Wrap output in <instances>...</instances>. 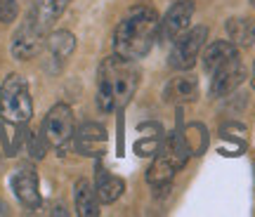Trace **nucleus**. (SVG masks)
Here are the masks:
<instances>
[{
	"label": "nucleus",
	"instance_id": "412c9836",
	"mask_svg": "<svg viewBox=\"0 0 255 217\" xmlns=\"http://www.w3.org/2000/svg\"><path fill=\"white\" fill-rule=\"evenodd\" d=\"M0 139H2V146L7 156H14L19 151L21 142L26 139V132H21V123H7L2 120L0 123Z\"/></svg>",
	"mask_w": 255,
	"mask_h": 217
},
{
	"label": "nucleus",
	"instance_id": "7ed1b4c3",
	"mask_svg": "<svg viewBox=\"0 0 255 217\" xmlns=\"http://www.w3.org/2000/svg\"><path fill=\"white\" fill-rule=\"evenodd\" d=\"M189 156H191L189 146H187L182 135V118H177V127L168 137L161 139V146L154 154V163H151V168L146 172V182L151 187H156V189L168 187L173 182L175 172L187 165Z\"/></svg>",
	"mask_w": 255,
	"mask_h": 217
},
{
	"label": "nucleus",
	"instance_id": "9b49d317",
	"mask_svg": "<svg viewBox=\"0 0 255 217\" xmlns=\"http://www.w3.org/2000/svg\"><path fill=\"white\" fill-rule=\"evenodd\" d=\"M9 187L14 191V196L19 199L21 206L36 210L40 208V191H38V175L33 168H19L12 180H9Z\"/></svg>",
	"mask_w": 255,
	"mask_h": 217
},
{
	"label": "nucleus",
	"instance_id": "dca6fc26",
	"mask_svg": "<svg viewBox=\"0 0 255 217\" xmlns=\"http://www.w3.org/2000/svg\"><path fill=\"white\" fill-rule=\"evenodd\" d=\"M73 203H76V213L81 217H97L100 215V196L95 184L88 180H78L73 187Z\"/></svg>",
	"mask_w": 255,
	"mask_h": 217
},
{
	"label": "nucleus",
	"instance_id": "6e6552de",
	"mask_svg": "<svg viewBox=\"0 0 255 217\" xmlns=\"http://www.w3.org/2000/svg\"><path fill=\"white\" fill-rule=\"evenodd\" d=\"M194 17V0H177L173 2L163 19H158V38L161 43H173L182 31L189 28V21Z\"/></svg>",
	"mask_w": 255,
	"mask_h": 217
},
{
	"label": "nucleus",
	"instance_id": "6ab92c4d",
	"mask_svg": "<svg viewBox=\"0 0 255 217\" xmlns=\"http://www.w3.org/2000/svg\"><path fill=\"white\" fill-rule=\"evenodd\" d=\"M45 45H47L50 57H52L57 64H64L73 54V50H76V38H73V33H69V31H55V33L45 40Z\"/></svg>",
	"mask_w": 255,
	"mask_h": 217
},
{
	"label": "nucleus",
	"instance_id": "a878e982",
	"mask_svg": "<svg viewBox=\"0 0 255 217\" xmlns=\"http://www.w3.org/2000/svg\"><path fill=\"white\" fill-rule=\"evenodd\" d=\"M251 5H253V7H255V0H251Z\"/></svg>",
	"mask_w": 255,
	"mask_h": 217
},
{
	"label": "nucleus",
	"instance_id": "20e7f679",
	"mask_svg": "<svg viewBox=\"0 0 255 217\" xmlns=\"http://www.w3.org/2000/svg\"><path fill=\"white\" fill-rule=\"evenodd\" d=\"M33 116L28 83L19 73H9L0 85V118L7 123H26Z\"/></svg>",
	"mask_w": 255,
	"mask_h": 217
},
{
	"label": "nucleus",
	"instance_id": "b1692460",
	"mask_svg": "<svg viewBox=\"0 0 255 217\" xmlns=\"http://www.w3.org/2000/svg\"><path fill=\"white\" fill-rule=\"evenodd\" d=\"M0 215H9V208H7V203H2V201H0Z\"/></svg>",
	"mask_w": 255,
	"mask_h": 217
},
{
	"label": "nucleus",
	"instance_id": "0eeeda50",
	"mask_svg": "<svg viewBox=\"0 0 255 217\" xmlns=\"http://www.w3.org/2000/svg\"><path fill=\"white\" fill-rule=\"evenodd\" d=\"M47 40V33L40 31V28L31 21V19H24L21 26L14 31L12 36V45H9V52L14 59L19 62H26V59H33L36 54H40L43 45Z\"/></svg>",
	"mask_w": 255,
	"mask_h": 217
},
{
	"label": "nucleus",
	"instance_id": "aec40b11",
	"mask_svg": "<svg viewBox=\"0 0 255 217\" xmlns=\"http://www.w3.org/2000/svg\"><path fill=\"white\" fill-rule=\"evenodd\" d=\"M184 142L189 146L191 156H203L208 149V127L203 123H189L187 127H182Z\"/></svg>",
	"mask_w": 255,
	"mask_h": 217
},
{
	"label": "nucleus",
	"instance_id": "39448f33",
	"mask_svg": "<svg viewBox=\"0 0 255 217\" xmlns=\"http://www.w3.org/2000/svg\"><path fill=\"white\" fill-rule=\"evenodd\" d=\"M208 40V26H191L187 31H182L180 36L173 40V50L168 54V64L175 71H189L191 66L196 64L201 50L206 47Z\"/></svg>",
	"mask_w": 255,
	"mask_h": 217
},
{
	"label": "nucleus",
	"instance_id": "4be33fe9",
	"mask_svg": "<svg viewBox=\"0 0 255 217\" xmlns=\"http://www.w3.org/2000/svg\"><path fill=\"white\" fill-rule=\"evenodd\" d=\"M19 14L17 0H0V21L2 24H12Z\"/></svg>",
	"mask_w": 255,
	"mask_h": 217
},
{
	"label": "nucleus",
	"instance_id": "ddd939ff",
	"mask_svg": "<svg viewBox=\"0 0 255 217\" xmlns=\"http://www.w3.org/2000/svg\"><path fill=\"white\" fill-rule=\"evenodd\" d=\"M199 97V81L191 73L180 71V76H175L173 81L165 85V100L175 102V104H187V102H196Z\"/></svg>",
	"mask_w": 255,
	"mask_h": 217
},
{
	"label": "nucleus",
	"instance_id": "f8f14e48",
	"mask_svg": "<svg viewBox=\"0 0 255 217\" xmlns=\"http://www.w3.org/2000/svg\"><path fill=\"white\" fill-rule=\"evenodd\" d=\"M69 2H71V0H36V2L31 5V9H28L26 19H31L40 31L47 33V31L52 28V24L66 12Z\"/></svg>",
	"mask_w": 255,
	"mask_h": 217
},
{
	"label": "nucleus",
	"instance_id": "4468645a",
	"mask_svg": "<svg viewBox=\"0 0 255 217\" xmlns=\"http://www.w3.org/2000/svg\"><path fill=\"white\" fill-rule=\"evenodd\" d=\"M239 54V47L232 43V40H213L208 45L203 47V52H201V64H203V71L213 73L218 66H222L225 62L229 59H234Z\"/></svg>",
	"mask_w": 255,
	"mask_h": 217
},
{
	"label": "nucleus",
	"instance_id": "f3484780",
	"mask_svg": "<svg viewBox=\"0 0 255 217\" xmlns=\"http://www.w3.org/2000/svg\"><path fill=\"white\" fill-rule=\"evenodd\" d=\"M225 28H227L229 40H232L237 47L248 50V47L255 45V19H251V17H232V19H227Z\"/></svg>",
	"mask_w": 255,
	"mask_h": 217
},
{
	"label": "nucleus",
	"instance_id": "1a4fd4ad",
	"mask_svg": "<svg viewBox=\"0 0 255 217\" xmlns=\"http://www.w3.org/2000/svg\"><path fill=\"white\" fill-rule=\"evenodd\" d=\"M246 81V66L239 59V54L234 59L225 62L222 66H218L215 71L210 73V97L222 100L237 90L241 83Z\"/></svg>",
	"mask_w": 255,
	"mask_h": 217
},
{
	"label": "nucleus",
	"instance_id": "f03ea898",
	"mask_svg": "<svg viewBox=\"0 0 255 217\" xmlns=\"http://www.w3.org/2000/svg\"><path fill=\"white\" fill-rule=\"evenodd\" d=\"M158 19L151 5L130 7L114 31V52L132 62L144 59L158 38Z\"/></svg>",
	"mask_w": 255,
	"mask_h": 217
},
{
	"label": "nucleus",
	"instance_id": "a211bd4d",
	"mask_svg": "<svg viewBox=\"0 0 255 217\" xmlns=\"http://www.w3.org/2000/svg\"><path fill=\"white\" fill-rule=\"evenodd\" d=\"M95 189H97V196H100L102 203H114V201L121 199V194L126 191V182L121 180L119 175L104 170V168H97V180H95Z\"/></svg>",
	"mask_w": 255,
	"mask_h": 217
},
{
	"label": "nucleus",
	"instance_id": "2eb2a0df",
	"mask_svg": "<svg viewBox=\"0 0 255 217\" xmlns=\"http://www.w3.org/2000/svg\"><path fill=\"white\" fill-rule=\"evenodd\" d=\"M220 151L225 156H241L246 151V125L239 120H227L220 125Z\"/></svg>",
	"mask_w": 255,
	"mask_h": 217
},
{
	"label": "nucleus",
	"instance_id": "393cba45",
	"mask_svg": "<svg viewBox=\"0 0 255 217\" xmlns=\"http://www.w3.org/2000/svg\"><path fill=\"white\" fill-rule=\"evenodd\" d=\"M251 85H253V90H255V62H253V73H251Z\"/></svg>",
	"mask_w": 255,
	"mask_h": 217
},
{
	"label": "nucleus",
	"instance_id": "9d476101",
	"mask_svg": "<svg viewBox=\"0 0 255 217\" xmlns=\"http://www.w3.org/2000/svg\"><path fill=\"white\" fill-rule=\"evenodd\" d=\"M73 142L83 156H102L107 151L109 135L100 123H83L78 130H73Z\"/></svg>",
	"mask_w": 255,
	"mask_h": 217
},
{
	"label": "nucleus",
	"instance_id": "f257e3e1",
	"mask_svg": "<svg viewBox=\"0 0 255 217\" xmlns=\"http://www.w3.org/2000/svg\"><path fill=\"white\" fill-rule=\"evenodd\" d=\"M139 85V66L132 59L111 54L97 71V107L104 113L121 111L130 104Z\"/></svg>",
	"mask_w": 255,
	"mask_h": 217
},
{
	"label": "nucleus",
	"instance_id": "5701e85b",
	"mask_svg": "<svg viewBox=\"0 0 255 217\" xmlns=\"http://www.w3.org/2000/svg\"><path fill=\"white\" fill-rule=\"evenodd\" d=\"M26 142H28V151L33 154V158H43V156H45L47 142L43 139V135H40V139H38L33 132H26Z\"/></svg>",
	"mask_w": 255,
	"mask_h": 217
},
{
	"label": "nucleus",
	"instance_id": "423d86ee",
	"mask_svg": "<svg viewBox=\"0 0 255 217\" xmlns=\"http://www.w3.org/2000/svg\"><path fill=\"white\" fill-rule=\"evenodd\" d=\"M73 113L66 104H55V107L47 111L43 127H40V135L47 142V146H52L57 151H64L69 142L73 139Z\"/></svg>",
	"mask_w": 255,
	"mask_h": 217
}]
</instances>
